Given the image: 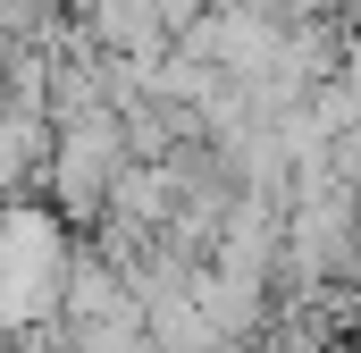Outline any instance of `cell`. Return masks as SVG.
<instances>
[{
	"instance_id": "2",
	"label": "cell",
	"mask_w": 361,
	"mask_h": 353,
	"mask_svg": "<svg viewBox=\"0 0 361 353\" xmlns=\"http://www.w3.org/2000/svg\"><path fill=\"white\" fill-rule=\"evenodd\" d=\"M345 34H353V42H361V0H345Z\"/></svg>"
},
{
	"instance_id": "1",
	"label": "cell",
	"mask_w": 361,
	"mask_h": 353,
	"mask_svg": "<svg viewBox=\"0 0 361 353\" xmlns=\"http://www.w3.org/2000/svg\"><path fill=\"white\" fill-rule=\"evenodd\" d=\"M152 8H160V25H169V42H185V34H193V25L210 17V0H152Z\"/></svg>"
}]
</instances>
